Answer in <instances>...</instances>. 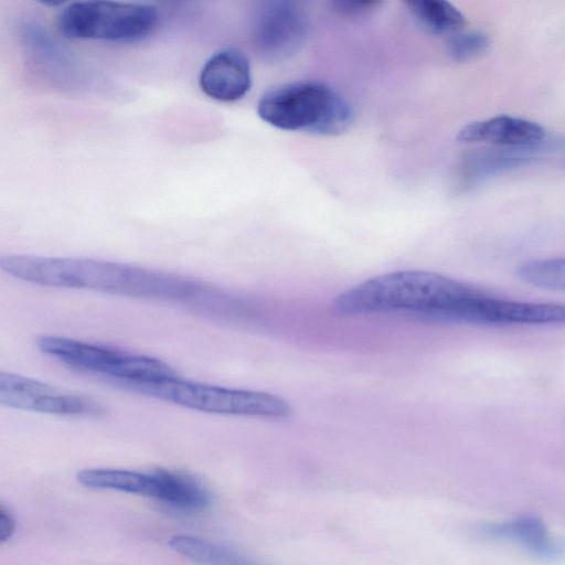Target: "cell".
<instances>
[{
  "label": "cell",
  "mask_w": 565,
  "mask_h": 565,
  "mask_svg": "<svg viewBox=\"0 0 565 565\" xmlns=\"http://www.w3.org/2000/svg\"><path fill=\"white\" fill-rule=\"evenodd\" d=\"M36 345L42 353L72 367L104 375L111 383L151 382L178 376L168 363L159 359L95 343L42 335Z\"/></svg>",
  "instance_id": "obj_6"
},
{
  "label": "cell",
  "mask_w": 565,
  "mask_h": 565,
  "mask_svg": "<svg viewBox=\"0 0 565 565\" xmlns=\"http://www.w3.org/2000/svg\"><path fill=\"white\" fill-rule=\"evenodd\" d=\"M151 472L153 476L151 499L185 511L202 510L210 504L209 490L194 477L167 469H156Z\"/></svg>",
  "instance_id": "obj_12"
},
{
  "label": "cell",
  "mask_w": 565,
  "mask_h": 565,
  "mask_svg": "<svg viewBox=\"0 0 565 565\" xmlns=\"http://www.w3.org/2000/svg\"><path fill=\"white\" fill-rule=\"evenodd\" d=\"M158 23L149 3L105 0L75 1L57 14L61 34L70 39L135 42L147 38Z\"/></svg>",
  "instance_id": "obj_5"
},
{
  "label": "cell",
  "mask_w": 565,
  "mask_h": 565,
  "mask_svg": "<svg viewBox=\"0 0 565 565\" xmlns=\"http://www.w3.org/2000/svg\"><path fill=\"white\" fill-rule=\"evenodd\" d=\"M545 131L535 121L500 115L487 120L467 124L459 131L461 142H489L499 146L527 147L539 143Z\"/></svg>",
  "instance_id": "obj_10"
},
{
  "label": "cell",
  "mask_w": 565,
  "mask_h": 565,
  "mask_svg": "<svg viewBox=\"0 0 565 565\" xmlns=\"http://www.w3.org/2000/svg\"><path fill=\"white\" fill-rule=\"evenodd\" d=\"M114 384L128 391L204 413L265 418H286L291 414L289 403L280 396L192 382L179 376L151 382Z\"/></svg>",
  "instance_id": "obj_4"
},
{
  "label": "cell",
  "mask_w": 565,
  "mask_h": 565,
  "mask_svg": "<svg viewBox=\"0 0 565 565\" xmlns=\"http://www.w3.org/2000/svg\"><path fill=\"white\" fill-rule=\"evenodd\" d=\"M427 31L434 34L457 33L466 24L465 15L445 0H407L405 2Z\"/></svg>",
  "instance_id": "obj_15"
},
{
  "label": "cell",
  "mask_w": 565,
  "mask_h": 565,
  "mask_svg": "<svg viewBox=\"0 0 565 565\" xmlns=\"http://www.w3.org/2000/svg\"><path fill=\"white\" fill-rule=\"evenodd\" d=\"M307 24L301 8L291 1L265 2L254 24V44L263 58L279 62L299 51Z\"/></svg>",
  "instance_id": "obj_8"
},
{
  "label": "cell",
  "mask_w": 565,
  "mask_h": 565,
  "mask_svg": "<svg viewBox=\"0 0 565 565\" xmlns=\"http://www.w3.org/2000/svg\"><path fill=\"white\" fill-rule=\"evenodd\" d=\"M77 481L92 489L115 490L151 498L153 477L151 471L127 469L90 468L77 473Z\"/></svg>",
  "instance_id": "obj_14"
},
{
  "label": "cell",
  "mask_w": 565,
  "mask_h": 565,
  "mask_svg": "<svg viewBox=\"0 0 565 565\" xmlns=\"http://www.w3.org/2000/svg\"><path fill=\"white\" fill-rule=\"evenodd\" d=\"M484 290L426 270H401L373 277L338 295V316L403 313L426 319L473 323Z\"/></svg>",
  "instance_id": "obj_2"
},
{
  "label": "cell",
  "mask_w": 565,
  "mask_h": 565,
  "mask_svg": "<svg viewBox=\"0 0 565 565\" xmlns=\"http://www.w3.org/2000/svg\"><path fill=\"white\" fill-rule=\"evenodd\" d=\"M199 85L212 99L223 103L242 99L252 86L247 56L237 47H225L214 52L201 68Z\"/></svg>",
  "instance_id": "obj_9"
},
{
  "label": "cell",
  "mask_w": 565,
  "mask_h": 565,
  "mask_svg": "<svg viewBox=\"0 0 565 565\" xmlns=\"http://www.w3.org/2000/svg\"><path fill=\"white\" fill-rule=\"evenodd\" d=\"M17 522L13 514L3 504H0V543L12 537L15 532Z\"/></svg>",
  "instance_id": "obj_19"
},
{
  "label": "cell",
  "mask_w": 565,
  "mask_h": 565,
  "mask_svg": "<svg viewBox=\"0 0 565 565\" xmlns=\"http://www.w3.org/2000/svg\"><path fill=\"white\" fill-rule=\"evenodd\" d=\"M0 403L7 407L38 413L99 417L105 407L97 401L11 372L0 373Z\"/></svg>",
  "instance_id": "obj_7"
},
{
  "label": "cell",
  "mask_w": 565,
  "mask_h": 565,
  "mask_svg": "<svg viewBox=\"0 0 565 565\" xmlns=\"http://www.w3.org/2000/svg\"><path fill=\"white\" fill-rule=\"evenodd\" d=\"M0 267L8 275L32 284L173 300L196 309L209 288L175 274L92 258L7 255L1 257Z\"/></svg>",
  "instance_id": "obj_1"
},
{
  "label": "cell",
  "mask_w": 565,
  "mask_h": 565,
  "mask_svg": "<svg viewBox=\"0 0 565 565\" xmlns=\"http://www.w3.org/2000/svg\"><path fill=\"white\" fill-rule=\"evenodd\" d=\"M489 43L487 34L480 31L457 32L449 38L447 51L452 60L466 62L483 53Z\"/></svg>",
  "instance_id": "obj_17"
},
{
  "label": "cell",
  "mask_w": 565,
  "mask_h": 565,
  "mask_svg": "<svg viewBox=\"0 0 565 565\" xmlns=\"http://www.w3.org/2000/svg\"><path fill=\"white\" fill-rule=\"evenodd\" d=\"M565 322V305L520 302L488 295L479 310V324H543Z\"/></svg>",
  "instance_id": "obj_11"
},
{
  "label": "cell",
  "mask_w": 565,
  "mask_h": 565,
  "mask_svg": "<svg viewBox=\"0 0 565 565\" xmlns=\"http://www.w3.org/2000/svg\"><path fill=\"white\" fill-rule=\"evenodd\" d=\"M381 4L377 0H337L332 2L334 10L345 17H361L372 12Z\"/></svg>",
  "instance_id": "obj_18"
},
{
  "label": "cell",
  "mask_w": 565,
  "mask_h": 565,
  "mask_svg": "<svg viewBox=\"0 0 565 565\" xmlns=\"http://www.w3.org/2000/svg\"><path fill=\"white\" fill-rule=\"evenodd\" d=\"M257 114L275 128L320 136L339 135L353 120L350 104L330 86L313 81L273 87L259 98Z\"/></svg>",
  "instance_id": "obj_3"
},
{
  "label": "cell",
  "mask_w": 565,
  "mask_h": 565,
  "mask_svg": "<svg viewBox=\"0 0 565 565\" xmlns=\"http://www.w3.org/2000/svg\"><path fill=\"white\" fill-rule=\"evenodd\" d=\"M516 275L529 285L565 291V258L525 262L516 268Z\"/></svg>",
  "instance_id": "obj_16"
},
{
  "label": "cell",
  "mask_w": 565,
  "mask_h": 565,
  "mask_svg": "<svg viewBox=\"0 0 565 565\" xmlns=\"http://www.w3.org/2000/svg\"><path fill=\"white\" fill-rule=\"evenodd\" d=\"M491 535L514 541L537 557L550 559L562 553V546L550 536L545 524L535 516H521L516 520L491 526Z\"/></svg>",
  "instance_id": "obj_13"
}]
</instances>
